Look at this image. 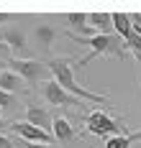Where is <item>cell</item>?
Listing matches in <instances>:
<instances>
[{
  "instance_id": "obj_1",
  "label": "cell",
  "mask_w": 141,
  "mask_h": 148,
  "mask_svg": "<svg viewBox=\"0 0 141 148\" xmlns=\"http://www.w3.org/2000/svg\"><path fill=\"white\" fill-rule=\"evenodd\" d=\"M46 66L51 69V74H54V79H57V84L59 87H64L69 95H75V97H79V100H90V102H105L110 105L113 100H110L108 95H95V92H87L85 87H79L77 77H75V64H77V59L75 56H49Z\"/></svg>"
},
{
  "instance_id": "obj_2",
  "label": "cell",
  "mask_w": 141,
  "mask_h": 148,
  "mask_svg": "<svg viewBox=\"0 0 141 148\" xmlns=\"http://www.w3.org/2000/svg\"><path fill=\"white\" fill-rule=\"evenodd\" d=\"M64 36H67L69 41H75V44H87L90 46V54H85V56L75 64L77 69H85L93 59L103 56V54H113V56H118V61H123L126 51H128V49H126V41L121 38V36H113V33H110V36H100V33H97V36H93V38H82V36H75L72 31H67Z\"/></svg>"
},
{
  "instance_id": "obj_3",
  "label": "cell",
  "mask_w": 141,
  "mask_h": 148,
  "mask_svg": "<svg viewBox=\"0 0 141 148\" xmlns=\"http://www.w3.org/2000/svg\"><path fill=\"white\" fill-rule=\"evenodd\" d=\"M8 64H10V72H16L28 87H44L46 82H51L54 79V74H51V69L46 66V61L41 59H8Z\"/></svg>"
},
{
  "instance_id": "obj_4",
  "label": "cell",
  "mask_w": 141,
  "mask_h": 148,
  "mask_svg": "<svg viewBox=\"0 0 141 148\" xmlns=\"http://www.w3.org/2000/svg\"><path fill=\"white\" fill-rule=\"evenodd\" d=\"M85 130L93 135H100V138H113V135H128L126 133L123 120L110 118L108 112H100V110H93L87 112V120H85Z\"/></svg>"
},
{
  "instance_id": "obj_5",
  "label": "cell",
  "mask_w": 141,
  "mask_h": 148,
  "mask_svg": "<svg viewBox=\"0 0 141 148\" xmlns=\"http://www.w3.org/2000/svg\"><path fill=\"white\" fill-rule=\"evenodd\" d=\"M41 95H44V100H46L49 105H57V107H72V110H85V102L77 100L75 95H69L64 87H59L57 79L46 82V84L41 87Z\"/></svg>"
},
{
  "instance_id": "obj_6",
  "label": "cell",
  "mask_w": 141,
  "mask_h": 148,
  "mask_svg": "<svg viewBox=\"0 0 141 148\" xmlns=\"http://www.w3.org/2000/svg\"><path fill=\"white\" fill-rule=\"evenodd\" d=\"M0 41L5 44L8 51L16 54V59L28 54V38H26V31L21 28V26H13V23L3 26V28H0Z\"/></svg>"
},
{
  "instance_id": "obj_7",
  "label": "cell",
  "mask_w": 141,
  "mask_h": 148,
  "mask_svg": "<svg viewBox=\"0 0 141 148\" xmlns=\"http://www.w3.org/2000/svg\"><path fill=\"white\" fill-rule=\"evenodd\" d=\"M10 130L16 135H21L23 140H28V143H41V146H54V135L46 133V130H41V128H36L31 123H13L10 125Z\"/></svg>"
},
{
  "instance_id": "obj_8",
  "label": "cell",
  "mask_w": 141,
  "mask_h": 148,
  "mask_svg": "<svg viewBox=\"0 0 141 148\" xmlns=\"http://www.w3.org/2000/svg\"><path fill=\"white\" fill-rule=\"evenodd\" d=\"M26 123H31V125H36V128L51 133V128H54V115L49 112L44 105L28 102V105H26Z\"/></svg>"
},
{
  "instance_id": "obj_9",
  "label": "cell",
  "mask_w": 141,
  "mask_h": 148,
  "mask_svg": "<svg viewBox=\"0 0 141 148\" xmlns=\"http://www.w3.org/2000/svg\"><path fill=\"white\" fill-rule=\"evenodd\" d=\"M51 133H54V140H59V143H69V140L77 138V130L72 128V123H69L67 115H54V128H51Z\"/></svg>"
},
{
  "instance_id": "obj_10",
  "label": "cell",
  "mask_w": 141,
  "mask_h": 148,
  "mask_svg": "<svg viewBox=\"0 0 141 148\" xmlns=\"http://www.w3.org/2000/svg\"><path fill=\"white\" fill-rule=\"evenodd\" d=\"M67 18V23L72 26V33L75 36H82V38H93V36H97L93 28H90V21H87V13H67L64 15Z\"/></svg>"
},
{
  "instance_id": "obj_11",
  "label": "cell",
  "mask_w": 141,
  "mask_h": 148,
  "mask_svg": "<svg viewBox=\"0 0 141 148\" xmlns=\"http://www.w3.org/2000/svg\"><path fill=\"white\" fill-rule=\"evenodd\" d=\"M57 36H59V31L54 28V26H49V23H41V26H36V31H33V41H36V46L41 51H49Z\"/></svg>"
},
{
  "instance_id": "obj_12",
  "label": "cell",
  "mask_w": 141,
  "mask_h": 148,
  "mask_svg": "<svg viewBox=\"0 0 141 148\" xmlns=\"http://www.w3.org/2000/svg\"><path fill=\"white\" fill-rule=\"evenodd\" d=\"M87 21H90V28L100 36H110L113 31V15L110 13H87Z\"/></svg>"
},
{
  "instance_id": "obj_13",
  "label": "cell",
  "mask_w": 141,
  "mask_h": 148,
  "mask_svg": "<svg viewBox=\"0 0 141 148\" xmlns=\"http://www.w3.org/2000/svg\"><path fill=\"white\" fill-rule=\"evenodd\" d=\"M23 87H26V82H23L16 72H10V69H3V72H0V89H3V92L16 95V92H21Z\"/></svg>"
},
{
  "instance_id": "obj_14",
  "label": "cell",
  "mask_w": 141,
  "mask_h": 148,
  "mask_svg": "<svg viewBox=\"0 0 141 148\" xmlns=\"http://www.w3.org/2000/svg\"><path fill=\"white\" fill-rule=\"evenodd\" d=\"M110 15H113V31L126 41V38L133 33V21H131V15H126V13H110Z\"/></svg>"
},
{
  "instance_id": "obj_15",
  "label": "cell",
  "mask_w": 141,
  "mask_h": 148,
  "mask_svg": "<svg viewBox=\"0 0 141 148\" xmlns=\"http://www.w3.org/2000/svg\"><path fill=\"white\" fill-rule=\"evenodd\" d=\"M126 49L136 56V61L141 66V28H139V21H133V33L126 38Z\"/></svg>"
},
{
  "instance_id": "obj_16",
  "label": "cell",
  "mask_w": 141,
  "mask_h": 148,
  "mask_svg": "<svg viewBox=\"0 0 141 148\" xmlns=\"http://www.w3.org/2000/svg\"><path fill=\"white\" fill-rule=\"evenodd\" d=\"M131 146V138L128 135H113L105 140V148H128Z\"/></svg>"
},
{
  "instance_id": "obj_17",
  "label": "cell",
  "mask_w": 141,
  "mask_h": 148,
  "mask_svg": "<svg viewBox=\"0 0 141 148\" xmlns=\"http://www.w3.org/2000/svg\"><path fill=\"white\" fill-rule=\"evenodd\" d=\"M8 107H13V95L0 89V110H8Z\"/></svg>"
},
{
  "instance_id": "obj_18",
  "label": "cell",
  "mask_w": 141,
  "mask_h": 148,
  "mask_svg": "<svg viewBox=\"0 0 141 148\" xmlns=\"http://www.w3.org/2000/svg\"><path fill=\"white\" fill-rule=\"evenodd\" d=\"M16 143V148H57V146H41V143H28V140H13Z\"/></svg>"
},
{
  "instance_id": "obj_19",
  "label": "cell",
  "mask_w": 141,
  "mask_h": 148,
  "mask_svg": "<svg viewBox=\"0 0 141 148\" xmlns=\"http://www.w3.org/2000/svg\"><path fill=\"white\" fill-rule=\"evenodd\" d=\"M0 148H16V143H13V140H8L5 135L0 133Z\"/></svg>"
},
{
  "instance_id": "obj_20",
  "label": "cell",
  "mask_w": 141,
  "mask_h": 148,
  "mask_svg": "<svg viewBox=\"0 0 141 148\" xmlns=\"http://www.w3.org/2000/svg\"><path fill=\"white\" fill-rule=\"evenodd\" d=\"M13 18H16L13 13H0V23H3V26H8V23H10Z\"/></svg>"
},
{
  "instance_id": "obj_21",
  "label": "cell",
  "mask_w": 141,
  "mask_h": 148,
  "mask_svg": "<svg viewBox=\"0 0 141 148\" xmlns=\"http://www.w3.org/2000/svg\"><path fill=\"white\" fill-rule=\"evenodd\" d=\"M131 138V143H141V130H133V133H128Z\"/></svg>"
},
{
  "instance_id": "obj_22",
  "label": "cell",
  "mask_w": 141,
  "mask_h": 148,
  "mask_svg": "<svg viewBox=\"0 0 141 148\" xmlns=\"http://www.w3.org/2000/svg\"><path fill=\"white\" fill-rule=\"evenodd\" d=\"M5 130V118H3V110H0V133Z\"/></svg>"
},
{
  "instance_id": "obj_23",
  "label": "cell",
  "mask_w": 141,
  "mask_h": 148,
  "mask_svg": "<svg viewBox=\"0 0 141 148\" xmlns=\"http://www.w3.org/2000/svg\"><path fill=\"white\" fill-rule=\"evenodd\" d=\"M0 54H8V49H5V44L0 41Z\"/></svg>"
},
{
  "instance_id": "obj_24",
  "label": "cell",
  "mask_w": 141,
  "mask_h": 148,
  "mask_svg": "<svg viewBox=\"0 0 141 148\" xmlns=\"http://www.w3.org/2000/svg\"><path fill=\"white\" fill-rule=\"evenodd\" d=\"M3 61H5V59H0V72H3Z\"/></svg>"
}]
</instances>
